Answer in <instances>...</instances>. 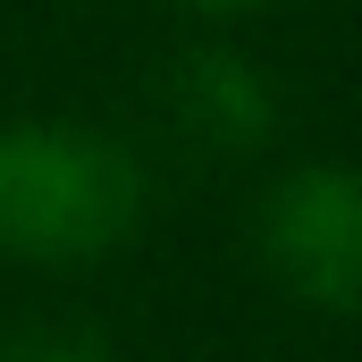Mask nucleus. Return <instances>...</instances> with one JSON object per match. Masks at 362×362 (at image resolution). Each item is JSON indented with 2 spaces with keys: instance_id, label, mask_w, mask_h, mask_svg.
<instances>
[{
  "instance_id": "nucleus-1",
  "label": "nucleus",
  "mask_w": 362,
  "mask_h": 362,
  "mask_svg": "<svg viewBox=\"0 0 362 362\" xmlns=\"http://www.w3.org/2000/svg\"><path fill=\"white\" fill-rule=\"evenodd\" d=\"M144 160L68 118L0 127V262L85 270L144 228Z\"/></svg>"
},
{
  "instance_id": "nucleus-2",
  "label": "nucleus",
  "mask_w": 362,
  "mask_h": 362,
  "mask_svg": "<svg viewBox=\"0 0 362 362\" xmlns=\"http://www.w3.org/2000/svg\"><path fill=\"white\" fill-rule=\"evenodd\" d=\"M253 253L295 303L362 320V169L346 160L286 169L253 211Z\"/></svg>"
},
{
  "instance_id": "nucleus-3",
  "label": "nucleus",
  "mask_w": 362,
  "mask_h": 362,
  "mask_svg": "<svg viewBox=\"0 0 362 362\" xmlns=\"http://www.w3.org/2000/svg\"><path fill=\"white\" fill-rule=\"evenodd\" d=\"M160 101H169V118H177L202 152H253V144L278 127L270 76H262L245 51H228V42L177 51V68H169Z\"/></svg>"
},
{
  "instance_id": "nucleus-4",
  "label": "nucleus",
  "mask_w": 362,
  "mask_h": 362,
  "mask_svg": "<svg viewBox=\"0 0 362 362\" xmlns=\"http://www.w3.org/2000/svg\"><path fill=\"white\" fill-rule=\"evenodd\" d=\"M0 362H110V354L93 337H76V329H25V337L0 346Z\"/></svg>"
},
{
  "instance_id": "nucleus-5",
  "label": "nucleus",
  "mask_w": 362,
  "mask_h": 362,
  "mask_svg": "<svg viewBox=\"0 0 362 362\" xmlns=\"http://www.w3.org/2000/svg\"><path fill=\"white\" fill-rule=\"evenodd\" d=\"M185 8H202V17H253V8H270V0H185Z\"/></svg>"
}]
</instances>
